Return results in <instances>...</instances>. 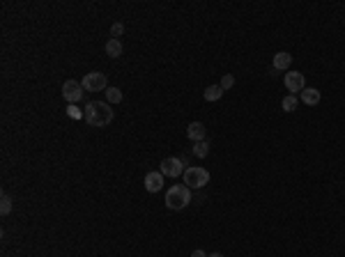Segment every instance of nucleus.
Masks as SVG:
<instances>
[{
  "label": "nucleus",
  "mask_w": 345,
  "mask_h": 257,
  "mask_svg": "<svg viewBox=\"0 0 345 257\" xmlns=\"http://www.w3.org/2000/svg\"><path fill=\"white\" fill-rule=\"evenodd\" d=\"M0 214H3V216H10L12 214V198L7 196V193L0 196Z\"/></svg>",
  "instance_id": "obj_17"
},
{
  "label": "nucleus",
  "mask_w": 345,
  "mask_h": 257,
  "mask_svg": "<svg viewBox=\"0 0 345 257\" xmlns=\"http://www.w3.org/2000/svg\"><path fill=\"white\" fill-rule=\"evenodd\" d=\"M187 136H189V140L200 143V140H205V136H207V128H205L203 122H191L187 126Z\"/></svg>",
  "instance_id": "obj_10"
},
{
  "label": "nucleus",
  "mask_w": 345,
  "mask_h": 257,
  "mask_svg": "<svg viewBox=\"0 0 345 257\" xmlns=\"http://www.w3.org/2000/svg\"><path fill=\"white\" fill-rule=\"evenodd\" d=\"M283 83H285V88L290 90V94L302 92V90L306 88V78H304L302 72H288L285 78H283Z\"/></svg>",
  "instance_id": "obj_7"
},
{
  "label": "nucleus",
  "mask_w": 345,
  "mask_h": 257,
  "mask_svg": "<svg viewBox=\"0 0 345 257\" xmlns=\"http://www.w3.org/2000/svg\"><path fill=\"white\" fill-rule=\"evenodd\" d=\"M194 154L198 156V159H205V156L209 154V143H207V140H200V143H194Z\"/></svg>",
  "instance_id": "obj_16"
},
{
  "label": "nucleus",
  "mask_w": 345,
  "mask_h": 257,
  "mask_svg": "<svg viewBox=\"0 0 345 257\" xmlns=\"http://www.w3.org/2000/svg\"><path fill=\"white\" fill-rule=\"evenodd\" d=\"M191 257H207V255H205V252L198 248V250H194V252H191Z\"/></svg>",
  "instance_id": "obj_21"
},
{
  "label": "nucleus",
  "mask_w": 345,
  "mask_h": 257,
  "mask_svg": "<svg viewBox=\"0 0 345 257\" xmlns=\"http://www.w3.org/2000/svg\"><path fill=\"white\" fill-rule=\"evenodd\" d=\"M299 99H302L306 106H318L320 99H322V94H320L318 88H304L302 92H299Z\"/></svg>",
  "instance_id": "obj_11"
},
{
  "label": "nucleus",
  "mask_w": 345,
  "mask_h": 257,
  "mask_svg": "<svg viewBox=\"0 0 345 257\" xmlns=\"http://www.w3.org/2000/svg\"><path fill=\"white\" fill-rule=\"evenodd\" d=\"M203 97H205V101H219V99L223 97V88H221V85H209V88H205Z\"/></svg>",
  "instance_id": "obj_13"
},
{
  "label": "nucleus",
  "mask_w": 345,
  "mask_h": 257,
  "mask_svg": "<svg viewBox=\"0 0 345 257\" xmlns=\"http://www.w3.org/2000/svg\"><path fill=\"white\" fill-rule=\"evenodd\" d=\"M81 85H83V90H88V92H101V90L108 88V81H106V74L90 72V74H85L83 76Z\"/></svg>",
  "instance_id": "obj_4"
},
{
  "label": "nucleus",
  "mask_w": 345,
  "mask_h": 257,
  "mask_svg": "<svg viewBox=\"0 0 345 257\" xmlns=\"http://www.w3.org/2000/svg\"><path fill=\"white\" fill-rule=\"evenodd\" d=\"M67 115L72 119H85V113H81V108L76 103H67Z\"/></svg>",
  "instance_id": "obj_18"
},
{
  "label": "nucleus",
  "mask_w": 345,
  "mask_h": 257,
  "mask_svg": "<svg viewBox=\"0 0 345 257\" xmlns=\"http://www.w3.org/2000/svg\"><path fill=\"white\" fill-rule=\"evenodd\" d=\"M106 55L108 57H120L122 55V41L120 39H108L106 41Z\"/></svg>",
  "instance_id": "obj_12"
},
{
  "label": "nucleus",
  "mask_w": 345,
  "mask_h": 257,
  "mask_svg": "<svg viewBox=\"0 0 345 257\" xmlns=\"http://www.w3.org/2000/svg\"><path fill=\"white\" fill-rule=\"evenodd\" d=\"M184 184L189 186V188H203V186L209 184V172L205 168H198V165H191V168L184 170L182 175Z\"/></svg>",
  "instance_id": "obj_3"
},
{
  "label": "nucleus",
  "mask_w": 345,
  "mask_h": 257,
  "mask_svg": "<svg viewBox=\"0 0 345 257\" xmlns=\"http://www.w3.org/2000/svg\"><path fill=\"white\" fill-rule=\"evenodd\" d=\"M143 184H145V190L147 193H159V190H161V186H163V175H161V170H154V172H147L145 175V181H143Z\"/></svg>",
  "instance_id": "obj_9"
},
{
  "label": "nucleus",
  "mask_w": 345,
  "mask_h": 257,
  "mask_svg": "<svg viewBox=\"0 0 345 257\" xmlns=\"http://www.w3.org/2000/svg\"><path fill=\"white\" fill-rule=\"evenodd\" d=\"M191 202V188L187 184H175L166 190V207L172 211L187 209Z\"/></svg>",
  "instance_id": "obj_2"
},
{
  "label": "nucleus",
  "mask_w": 345,
  "mask_h": 257,
  "mask_svg": "<svg viewBox=\"0 0 345 257\" xmlns=\"http://www.w3.org/2000/svg\"><path fill=\"white\" fill-rule=\"evenodd\" d=\"M122 90L120 88H106V103H120Z\"/></svg>",
  "instance_id": "obj_14"
},
{
  "label": "nucleus",
  "mask_w": 345,
  "mask_h": 257,
  "mask_svg": "<svg viewBox=\"0 0 345 257\" xmlns=\"http://www.w3.org/2000/svg\"><path fill=\"white\" fill-rule=\"evenodd\" d=\"M297 103H299V99L295 97V94H288L285 99H283V103H281V108L285 110V113H293V110H297Z\"/></svg>",
  "instance_id": "obj_15"
},
{
  "label": "nucleus",
  "mask_w": 345,
  "mask_h": 257,
  "mask_svg": "<svg viewBox=\"0 0 345 257\" xmlns=\"http://www.w3.org/2000/svg\"><path fill=\"white\" fill-rule=\"evenodd\" d=\"M219 85L223 88V92H225V90H230L233 85H235V76H233V74H223V76H221V83H219Z\"/></svg>",
  "instance_id": "obj_19"
},
{
  "label": "nucleus",
  "mask_w": 345,
  "mask_h": 257,
  "mask_svg": "<svg viewBox=\"0 0 345 257\" xmlns=\"http://www.w3.org/2000/svg\"><path fill=\"white\" fill-rule=\"evenodd\" d=\"M63 97L67 103H79L81 99H83V85H81L79 81H65L63 83Z\"/></svg>",
  "instance_id": "obj_6"
},
{
  "label": "nucleus",
  "mask_w": 345,
  "mask_h": 257,
  "mask_svg": "<svg viewBox=\"0 0 345 257\" xmlns=\"http://www.w3.org/2000/svg\"><path fill=\"white\" fill-rule=\"evenodd\" d=\"M122 32H125V23H113L110 26V39H118Z\"/></svg>",
  "instance_id": "obj_20"
},
{
  "label": "nucleus",
  "mask_w": 345,
  "mask_h": 257,
  "mask_svg": "<svg viewBox=\"0 0 345 257\" xmlns=\"http://www.w3.org/2000/svg\"><path fill=\"white\" fill-rule=\"evenodd\" d=\"M85 122L90 124V126L94 128H104L108 126L110 122H113V110H110V106L106 101H90L88 106H85Z\"/></svg>",
  "instance_id": "obj_1"
},
{
  "label": "nucleus",
  "mask_w": 345,
  "mask_h": 257,
  "mask_svg": "<svg viewBox=\"0 0 345 257\" xmlns=\"http://www.w3.org/2000/svg\"><path fill=\"white\" fill-rule=\"evenodd\" d=\"M184 161L182 159H178V156H168V159H163L161 161V175L163 177H180V175H184Z\"/></svg>",
  "instance_id": "obj_5"
},
{
  "label": "nucleus",
  "mask_w": 345,
  "mask_h": 257,
  "mask_svg": "<svg viewBox=\"0 0 345 257\" xmlns=\"http://www.w3.org/2000/svg\"><path fill=\"white\" fill-rule=\"evenodd\" d=\"M207 257H223L221 252H212V255H207Z\"/></svg>",
  "instance_id": "obj_22"
},
{
  "label": "nucleus",
  "mask_w": 345,
  "mask_h": 257,
  "mask_svg": "<svg viewBox=\"0 0 345 257\" xmlns=\"http://www.w3.org/2000/svg\"><path fill=\"white\" fill-rule=\"evenodd\" d=\"M290 65H293V55L288 51H278L276 55H274V62H272V72H288L290 69ZM272 74V76H274Z\"/></svg>",
  "instance_id": "obj_8"
}]
</instances>
